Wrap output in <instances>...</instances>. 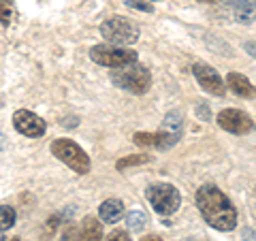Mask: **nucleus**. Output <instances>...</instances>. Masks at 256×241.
I'll list each match as a JSON object with an SVG mask.
<instances>
[{"label": "nucleus", "mask_w": 256, "mask_h": 241, "mask_svg": "<svg viewBox=\"0 0 256 241\" xmlns=\"http://www.w3.org/2000/svg\"><path fill=\"white\" fill-rule=\"evenodd\" d=\"M196 207L205 222L214 228L226 232L237 226V210L228 196L214 184H205L196 190Z\"/></svg>", "instance_id": "f257e3e1"}, {"label": "nucleus", "mask_w": 256, "mask_h": 241, "mask_svg": "<svg viewBox=\"0 0 256 241\" xmlns=\"http://www.w3.org/2000/svg\"><path fill=\"white\" fill-rule=\"evenodd\" d=\"M111 82L122 90H128L132 94H146L152 86L150 70L139 62H130L124 66L111 68Z\"/></svg>", "instance_id": "f03ea898"}, {"label": "nucleus", "mask_w": 256, "mask_h": 241, "mask_svg": "<svg viewBox=\"0 0 256 241\" xmlns=\"http://www.w3.org/2000/svg\"><path fill=\"white\" fill-rule=\"evenodd\" d=\"M52 154L79 175H86L90 171V158H88L86 152L70 139H56L52 143Z\"/></svg>", "instance_id": "7ed1b4c3"}, {"label": "nucleus", "mask_w": 256, "mask_h": 241, "mask_svg": "<svg viewBox=\"0 0 256 241\" xmlns=\"http://www.w3.org/2000/svg\"><path fill=\"white\" fill-rule=\"evenodd\" d=\"M146 196L150 200V205L154 207V212L160 216H171L180 210L182 205V196L180 190L171 186V184H156L146 190Z\"/></svg>", "instance_id": "20e7f679"}, {"label": "nucleus", "mask_w": 256, "mask_h": 241, "mask_svg": "<svg viewBox=\"0 0 256 241\" xmlns=\"http://www.w3.org/2000/svg\"><path fill=\"white\" fill-rule=\"evenodd\" d=\"M100 34L111 45H132L139 38V30L132 22H128L124 18H111L107 22H102Z\"/></svg>", "instance_id": "39448f33"}, {"label": "nucleus", "mask_w": 256, "mask_h": 241, "mask_svg": "<svg viewBox=\"0 0 256 241\" xmlns=\"http://www.w3.org/2000/svg\"><path fill=\"white\" fill-rule=\"evenodd\" d=\"M90 58L100 64V66H109V68H116V66H124V64H130V62H137V52H130V50H124V47H118V45H94L90 50Z\"/></svg>", "instance_id": "423d86ee"}, {"label": "nucleus", "mask_w": 256, "mask_h": 241, "mask_svg": "<svg viewBox=\"0 0 256 241\" xmlns=\"http://www.w3.org/2000/svg\"><path fill=\"white\" fill-rule=\"evenodd\" d=\"M218 124L233 134H248L252 130V118L239 109H224L218 114Z\"/></svg>", "instance_id": "0eeeda50"}, {"label": "nucleus", "mask_w": 256, "mask_h": 241, "mask_svg": "<svg viewBox=\"0 0 256 241\" xmlns=\"http://www.w3.org/2000/svg\"><path fill=\"white\" fill-rule=\"evenodd\" d=\"M13 126L15 130L26 134V136H32V139H36V136H43L45 134V122L36 114H32V111H26V109H20L13 114Z\"/></svg>", "instance_id": "6e6552de"}, {"label": "nucleus", "mask_w": 256, "mask_h": 241, "mask_svg": "<svg viewBox=\"0 0 256 241\" xmlns=\"http://www.w3.org/2000/svg\"><path fill=\"white\" fill-rule=\"evenodd\" d=\"M192 73H194L196 82L203 86L205 92H210V94H214V96H222L224 92H226V88H224L220 75L216 73V70L210 66V64L196 62L194 66H192Z\"/></svg>", "instance_id": "1a4fd4ad"}, {"label": "nucleus", "mask_w": 256, "mask_h": 241, "mask_svg": "<svg viewBox=\"0 0 256 241\" xmlns=\"http://www.w3.org/2000/svg\"><path fill=\"white\" fill-rule=\"evenodd\" d=\"M226 84L230 86V90L237 96H242V98H256V88L248 82V77L239 75V73H228Z\"/></svg>", "instance_id": "9d476101"}, {"label": "nucleus", "mask_w": 256, "mask_h": 241, "mask_svg": "<svg viewBox=\"0 0 256 241\" xmlns=\"http://www.w3.org/2000/svg\"><path fill=\"white\" fill-rule=\"evenodd\" d=\"M98 214H100V220H105V222H118L124 216V203L120 198H107L105 203L100 205Z\"/></svg>", "instance_id": "9b49d317"}, {"label": "nucleus", "mask_w": 256, "mask_h": 241, "mask_svg": "<svg viewBox=\"0 0 256 241\" xmlns=\"http://www.w3.org/2000/svg\"><path fill=\"white\" fill-rule=\"evenodd\" d=\"M79 241H102V224L92 216H88L82 224Z\"/></svg>", "instance_id": "f8f14e48"}, {"label": "nucleus", "mask_w": 256, "mask_h": 241, "mask_svg": "<svg viewBox=\"0 0 256 241\" xmlns=\"http://www.w3.org/2000/svg\"><path fill=\"white\" fill-rule=\"evenodd\" d=\"M182 130H169V128H160V130L154 134V148L158 150H169L175 143L180 141Z\"/></svg>", "instance_id": "ddd939ff"}, {"label": "nucleus", "mask_w": 256, "mask_h": 241, "mask_svg": "<svg viewBox=\"0 0 256 241\" xmlns=\"http://www.w3.org/2000/svg\"><path fill=\"white\" fill-rule=\"evenodd\" d=\"M146 214H141V212H130L126 216V224H128V228L134 230V232H141L143 228H146Z\"/></svg>", "instance_id": "4468645a"}, {"label": "nucleus", "mask_w": 256, "mask_h": 241, "mask_svg": "<svg viewBox=\"0 0 256 241\" xmlns=\"http://www.w3.org/2000/svg\"><path fill=\"white\" fill-rule=\"evenodd\" d=\"M15 224V210L9 205H0V230H9Z\"/></svg>", "instance_id": "2eb2a0df"}, {"label": "nucleus", "mask_w": 256, "mask_h": 241, "mask_svg": "<svg viewBox=\"0 0 256 241\" xmlns=\"http://www.w3.org/2000/svg\"><path fill=\"white\" fill-rule=\"evenodd\" d=\"M152 160V156H148V154H139V156H128V158H122V160H118V168L122 171V168H126V166H132V164H146V162H150Z\"/></svg>", "instance_id": "dca6fc26"}, {"label": "nucleus", "mask_w": 256, "mask_h": 241, "mask_svg": "<svg viewBox=\"0 0 256 241\" xmlns=\"http://www.w3.org/2000/svg\"><path fill=\"white\" fill-rule=\"evenodd\" d=\"M13 22V2L11 0H0V24L9 26Z\"/></svg>", "instance_id": "f3484780"}, {"label": "nucleus", "mask_w": 256, "mask_h": 241, "mask_svg": "<svg viewBox=\"0 0 256 241\" xmlns=\"http://www.w3.org/2000/svg\"><path fill=\"white\" fill-rule=\"evenodd\" d=\"M134 143L141 146V148L154 146V132H137V134H134Z\"/></svg>", "instance_id": "a211bd4d"}, {"label": "nucleus", "mask_w": 256, "mask_h": 241, "mask_svg": "<svg viewBox=\"0 0 256 241\" xmlns=\"http://www.w3.org/2000/svg\"><path fill=\"white\" fill-rule=\"evenodd\" d=\"M128 6H132V9H139V11H146V13H154V6L150 2H143V0H126Z\"/></svg>", "instance_id": "6ab92c4d"}, {"label": "nucleus", "mask_w": 256, "mask_h": 241, "mask_svg": "<svg viewBox=\"0 0 256 241\" xmlns=\"http://www.w3.org/2000/svg\"><path fill=\"white\" fill-rule=\"evenodd\" d=\"M105 241H130V237H128V232H124V230H114Z\"/></svg>", "instance_id": "aec40b11"}, {"label": "nucleus", "mask_w": 256, "mask_h": 241, "mask_svg": "<svg viewBox=\"0 0 256 241\" xmlns=\"http://www.w3.org/2000/svg\"><path fill=\"white\" fill-rule=\"evenodd\" d=\"M244 50H246L248 54H250V56H254V58H256V43H246V45H244Z\"/></svg>", "instance_id": "412c9836"}, {"label": "nucleus", "mask_w": 256, "mask_h": 241, "mask_svg": "<svg viewBox=\"0 0 256 241\" xmlns=\"http://www.w3.org/2000/svg\"><path fill=\"white\" fill-rule=\"evenodd\" d=\"M198 116H203V120H210V111H207V107H205V105L198 107Z\"/></svg>", "instance_id": "4be33fe9"}, {"label": "nucleus", "mask_w": 256, "mask_h": 241, "mask_svg": "<svg viewBox=\"0 0 256 241\" xmlns=\"http://www.w3.org/2000/svg\"><path fill=\"white\" fill-rule=\"evenodd\" d=\"M4 148H6V139H4V134L0 132V152H2Z\"/></svg>", "instance_id": "5701e85b"}, {"label": "nucleus", "mask_w": 256, "mask_h": 241, "mask_svg": "<svg viewBox=\"0 0 256 241\" xmlns=\"http://www.w3.org/2000/svg\"><path fill=\"white\" fill-rule=\"evenodd\" d=\"M143 241H162V239H160V237H156V235H150V237H146Z\"/></svg>", "instance_id": "b1692460"}, {"label": "nucleus", "mask_w": 256, "mask_h": 241, "mask_svg": "<svg viewBox=\"0 0 256 241\" xmlns=\"http://www.w3.org/2000/svg\"><path fill=\"white\" fill-rule=\"evenodd\" d=\"M201 2H212L214 4V2H220V0H201Z\"/></svg>", "instance_id": "393cba45"}, {"label": "nucleus", "mask_w": 256, "mask_h": 241, "mask_svg": "<svg viewBox=\"0 0 256 241\" xmlns=\"http://www.w3.org/2000/svg\"><path fill=\"white\" fill-rule=\"evenodd\" d=\"M13 241H20V239H18V237H15V239H13Z\"/></svg>", "instance_id": "a878e982"}]
</instances>
